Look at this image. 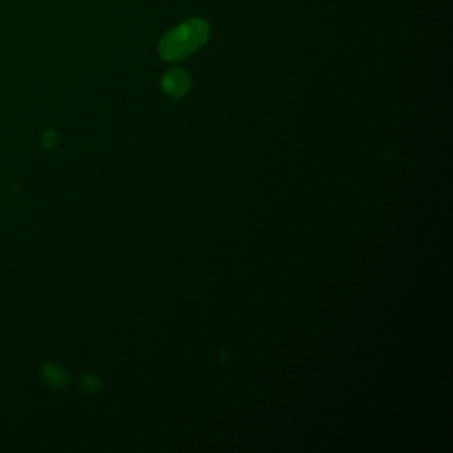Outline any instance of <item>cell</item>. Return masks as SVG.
Masks as SVG:
<instances>
[{
  "label": "cell",
  "mask_w": 453,
  "mask_h": 453,
  "mask_svg": "<svg viewBox=\"0 0 453 453\" xmlns=\"http://www.w3.org/2000/svg\"><path fill=\"white\" fill-rule=\"evenodd\" d=\"M209 27L201 19H192L168 32L160 42V53L165 60H181L203 46Z\"/></svg>",
  "instance_id": "obj_1"
},
{
  "label": "cell",
  "mask_w": 453,
  "mask_h": 453,
  "mask_svg": "<svg viewBox=\"0 0 453 453\" xmlns=\"http://www.w3.org/2000/svg\"><path fill=\"white\" fill-rule=\"evenodd\" d=\"M189 75L182 69L173 68L163 75L162 88L172 97H181L185 95L189 89Z\"/></svg>",
  "instance_id": "obj_2"
},
{
  "label": "cell",
  "mask_w": 453,
  "mask_h": 453,
  "mask_svg": "<svg viewBox=\"0 0 453 453\" xmlns=\"http://www.w3.org/2000/svg\"><path fill=\"white\" fill-rule=\"evenodd\" d=\"M43 380L51 388L63 389L69 383V375L66 369L57 364H46L42 369Z\"/></svg>",
  "instance_id": "obj_3"
},
{
  "label": "cell",
  "mask_w": 453,
  "mask_h": 453,
  "mask_svg": "<svg viewBox=\"0 0 453 453\" xmlns=\"http://www.w3.org/2000/svg\"><path fill=\"white\" fill-rule=\"evenodd\" d=\"M101 379L96 375H87L81 379V389L87 392L100 391L101 388Z\"/></svg>",
  "instance_id": "obj_4"
},
{
  "label": "cell",
  "mask_w": 453,
  "mask_h": 453,
  "mask_svg": "<svg viewBox=\"0 0 453 453\" xmlns=\"http://www.w3.org/2000/svg\"><path fill=\"white\" fill-rule=\"evenodd\" d=\"M56 141H57V134L51 131V129L43 133V147L47 148V149H51V148L55 147Z\"/></svg>",
  "instance_id": "obj_5"
}]
</instances>
